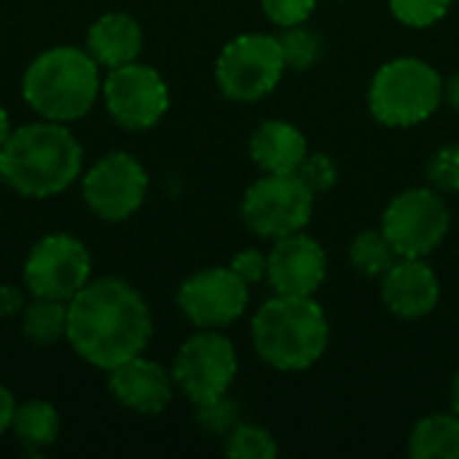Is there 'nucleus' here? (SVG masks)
<instances>
[{"label":"nucleus","mask_w":459,"mask_h":459,"mask_svg":"<svg viewBox=\"0 0 459 459\" xmlns=\"http://www.w3.org/2000/svg\"><path fill=\"white\" fill-rule=\"evenodd\" d=\"M153 336L148 301L126 280H89L67 301V342L89 366L110 371L143 355Z\"/></svg>","instance_id":"f257e3e1"},{"label":"nucleus","mask_w":459,"mask_h":459,"mask_svg":"<svg viewBox=\"0 0 459 459\" xmlns=\"http://www.w3.org/2000/svg\"><path fill=\"white\" fill-rule=\"evenodd\" d=\"M83 169V148L59 121L11 129L0 148V180L22 196L48 199L67 191Z\"/></svg>","instance_id":"f03ea898"},{"label":"nucleus","mask_w":459,"mask_h":459,"mask_svg":"<svg viewBox=\"0 0 459 459\" xmlns=\"http://www.w3.org/2000/svg\"><path fill=\"white\" fill-rule=\"evenodd\" d=\"M100 94V65L89 51L78 46L46 48L22 75L24 102L46 121H78L91 110Z\"/></svg>","instance_id":"7ed1b4c3"},{"label":"nucleus","mask_w":459,"mask_h":459,"mask_svg":"<svg viewBox=\"0 0 459 459\" xmlns=\"http://www.w3.org/2000/svg\"><path fill=\"white\" fill-rule=\"evenodd\" d=\"M331 342L325 309L312 296H274L253 317V347L264 363L280 371L315 366Z\"/></svg>","instance_id":"20e7f679"},{"label":"nucleus","mask_w":459,"mask_h":459,"mask_svg":"<svg viewBox=\"0 0 459 459\" xmlns=\"http://www.w3.org/2000/svg\"><path fill=\"white\" fill-rule=\"evenodd\" d=\"M444 100V81L433 65L417 56L385 62L368 89V110L385 126H417Z\"/></svg>","instance_id":"39448f33"},{"label":"nucleus","mask_w":459,"mask_h":459,"mask_svg":"<svg viewBox=\"0 0 459 459\" xmlns=\"http://www.w3.org/2000/svg\"><path fill=\"white\" fill-rule=\"evenodd\" d=\"M285 59L277 35L247 32L223 46L215 62V81L223 97L234 102H258L277 89Z\"/></svg>","instance_id":"423d86ee"},{"label":"nucleus","mask_w":459,"mask_h":459,"mask_svg":"<svg viewBox=\"0 0 459 459\" xmlns=\"http://www.w3.org/2000/svg\"><path fill=\"white\" fill-rule=\"evenodd\" d=\"M315 194L293 175H264L242 196V218L264 239H280L304 231L312 221Z\"/></svg>","instance_id":"0eeeda50"},{"label":"nucleus","mask_w":459,"mask_h":459,"mask_svg":"<svg viewBox=\"0 0 459 459\" xmlns=\"http://www.w3.org/2000/svg\"><path fill=\"white\" fill-rule=\"evenodd\" d=\"M449 207L438 188H409L390 199L382 215V231L401 258L430 255L449 234Z\"/></svg>","instance_id":"6e6552de"},{"label":"nucleus","mask_w":459,"mask_h":459,"mask_svg":"<svg viewBox=\"0 0 459 459\" xmlns=\"http://www.w3.org/2000/svg\"><path fill=\"white\" fill-rule=\"evenodd\" d=\"M237 368L239 363L234 344L223 333L204 328L186 339L178 350L172 363V379L175 387H180V393L194 406H199L226 395L234 385Z\"/></svg>","instance_id":"1a4fd4ad"},{"label":"nucleus","mask_w":459,"mask_h":459,"mask_svg":"<svg viewBox=\"0 0 459 459\" xmlns=\"http://www.w3.org/2000/svg\"><path fill=\"white\" fill-rule=\"evenodd\" d=\"M91 280V255L73 234H48L24 261V288L35 299L70 301Z\"/></svg>","instance_id":"9d476101"},{"label":"nucleus","mask_w":459,"mask_h":459,"mask_svg":"<svg viewBox=\"0 0 459 459\" xmlns=\"http://www.w3.org/2000/svg\"><path fill=\"white\" fill-rule=\"evenodd\" d=\"M102 97L110 118L129 129L143 132L156 126L169 108V89L159 70L137 59L113 67L102 81Z\"/></svg>","instance_id":"9b49d317"},{"label":"nucleus","mask_w":459,"mask_h":459,"mask_svg":"<svg viewBox=\"0 0 459 459\" xmlns=\"http://www.w3.org/2000/svg\"><path fill=\"white\" fill-rule=\"evenodd\" d=\"M148 196V172L126 151L97 159L83 175V202L102 221H126Z\"/></svg>","instance_id":"f8f14e48"},{"label":"nucleus","mask_w":459,"mask_h":459,"mask_svg":"<svg viewBox=\"0 0 459 459\" xmlns=\"http://www.w3.org/2000/svg\"><path fill=\"white\" fill-rule=\"evenodd\" d=\"M247 288L231 266H210L180 285L178 307L196 328H223L245 315L250 301Z\"/></svg>","instance_id":"ddd939ff"},{"label":"nucleus","mask_w":459,"mask_h":459,"mask_svg":"<svg viewBox=\"0 0 459 459\" xmlns=\"http://www.w3.org/2000/svg\"><path fill=\"white\" fill-rule=\"evenodd\" d=\"M269 255L266 280L280 296H315L325 282L328 261L317 239L304 231L274 239Z\"/></svg>","instance_id":"4468645a"},{"label":"nucleus","mask_w":459,"mask_h":459,"mask_svg":"<svg viewBox=\"0 0 459 459\" xmlns=\"http://www.w3.org/2000/svg\"><path fill=\"white\" fill-rule=\"evenodd\" d=\"M108 390L124 409L137 414H161L172 403L175 379L161 363L134 355L108 371Z\"/></svg>","instance_id":"2eb2a0df"},{"label":"nucleus","mask_w":459,"mask_h":459,"mask_svg":"<svg viewBox=\"0 0 459 459\" xmlns=\"http://www.w3.org/2000/svg\"><path fill=\"white\" fill-rule=\"evenodd\" d=\"M382 299L393 315L420 320L438 307L441 282L425 258H398L382 277Z\"/></svg>","instance_id":"dca6fc26"},{"label":"nucleus","mask_w":459,"mask_h":459,"mask_svg":"<svg viewBox=\"0 0 459 459\" xmlns=\"http://www.w3.org/2000/svg\"><path fill=\"white\" fill-rule=\"evenodd\" d=\"M86 51L100 67L108 70L129 65L143 51V27L134 16L124 11H110L89 27Z\"/></svg>","instance_id":"f3484780"},{"label":"nucleus","mask_w":459,"mask_h":459,"mask_svg":"<svg viewBox=\"0 0 459 459\" xmlns=\"http://www.w3.org/2000/svg\"><path fill=\"white\" fill-rule=\"evenodd\" d=\"M307 153V137L288 121H264L250 137V159L264 169V175H293Z\"/></svg>","instance_id":"a211bd4d"},{"label":"nucleus","mask_w":459,"mask_h":459,"mask_svg":"<svg viewBox=\"0 0 459 459\" xmlns=\"http://www.w3.org/2000/svg\"><path fill=\"white\" fill-rule=\"evenodd\" d=\"M414 459H459V414H430L420 420L409 438Z\"/></svg>","instance_id":"6ab92c4d"},{"label":"nucleus","mask_w":459,"mask_h":459,"mask_svg":"<svg viewBox=\"0 0 459 459\" xmlns=\"http://www.w3.org/2000/svg\"><path fill=\"white\" fill-rule=\"evenodd\" d=\"M13 433L19 444L30 452H43L48 449L56 436H59V414L48 401L32 398L16 406L13 414Z\"/></svg>","instance_id":"aec40b11"},{"label":"nucleus","mask_w":459,"mask_h":459,"mask_svg":"<svg viewBox=\"0 0 459 459\" xmlns=\"http://www.w3.org/2000/svg\"><path fill=\"white\" fill-rule=\"evenodd\" d=\"M22 315H24L22 320L24 336L38 347H48L62 336H67V301L32 296V301L24 307Z\"/></svg>","instance_id":"412c9836"},{"label":"nucleus","mask_w":459,"mask_h":459,"mask_svg":"<svg viewBox=\"0 0 459 459\" xmlns=\"http://www.w3.org/2000/svg\"><path fill=\"white\" fill-rule=\"evenodd\" d=\"M398 258L401 255L385 231H360L350 247V261L363 277H385Z\"/></svg>","instance_id":"4be33fe9"},{"label":"nucleus","mask_w":459,"mask_h":459,"mask_svg":"<svg viewBox=\"0 0 459 459\" xmlns=\"http://www.w3.org/2000/svg\"><path fill=\"white\" fill-rule=\"evenodd\" d=\"M285 67L290 70H307L317 62L323 51V40L315 30L296 24V27H282V35H277Z\"/></svg>","instance_id":"5701e85b"},{"label":"nucleus","mask_w":459,"mask_h":459,"mask_svg":"<svg viewBox=\"0 0 459 459\" xmlns=\"http://www.w3.org/2000/svg\"><path fill=\"white\" fill-rule=\"evenodd\" d=\"M226 455L231 459H274L277 441L261 425H237L226 436Z\"/></svg>","instance_id":"b1692460"},{"label":"nucleus","mask_w":459,"mask_h":459,"mask_svg":"<svg viewBox=\"0 0 459 459\" xmlns=\"http://www.w3.org/2000/svg\"><path fill=\"white\" fill-rule=\"evenodd\" d=\"M239 417H242V414H239V403L231 401L229 393L221 395V398H212V401L196 406V422H199L210 436H223V438H226V436L242 422Z\"/></svg>","instance_id":"393cba45"},{"label":"nucleus","mask_w":459,"mask_h":459,"mask_svg":"<svg viewBox=\"0 0 459 459\" xmlns=\"http://www.w3.org/2000/svg\"><path fill=\"white\" fill-rule=\"evenodd\" d=\"M452 0H390V11L398 22L409 27H430L446 16Z\"/></svg>","instance_id":"a878e982"},{"label":"nucleus","mask_w":459,"mask_h":459,"mask_svg":"<svg viewBox=\"0 0 459 459\" xmlns=\"http://www.w3.org/2000/svg\"><path fill=\"white\" fill-rule=\"evenodd\" d=\"M428 178L433 188L459 194V145H444L433 153L428 164Z\"/></svg>","instance_id":"bb28decb"},{"label":"nucleus","mask_w":459,"mask_h":459,"mask_svg":"<svg viewBox=\"0 0 459 459\" xmlns=\"http://www.w3.org/2000/svg\"><path fill=\"white\" fill-rule=\"evenodd\" d=\"M296 175L312 188V194H323L336 186V164L325 153H307Z\"/></svg>","instance_id":"cd10ccee"},{"label":"nucleus","mask_w":459,"mask_h":459,"mask_svg":"<svg viewBox=\"0 0 459 459\" xmlns=\"http://www.w3.org/2000/svg\"><path fill=\"white\" fill-rule=\"evenodd\" d=\"M315 5H317V0H261L266 19L277 27L304 24L312 16Z\"/></svg>","instance_id":"c85d7f7f"},{"label":"nucleus","mask_w":459,"mask_h":459,"mask_svg":"<svg viewBox=\"0 0 459 459\" xmlns=\"http://www.w3.org/2000/svg\"><path fill=\"white\" fill-rule=\"evenodd\" d=\"M247 285H255V282H264L266 280V272H269V255L261 253V250H242L231 258L229 264Z\"/></svg>","instance_id":"c756f323"},{"label":"nucleus","mask_w":459,"mask_h":459,"mask_svg":"<svg viewBox=\"0 0 459 459\" xmlns=\"http://www.w3.org/2000/svg\"><path fill=\"white\" fill-rule=\"evenodd\" d=\"M24 290H19L16 285H0V320L16 317L19 312H24Z\"/></svg>","instance_id":"7c9ffc66"},{"label":"nucleus","mask_w":459,"mask_h":459,"mask_svg":"<svg viewBox=\"0 0 459 459\" xmlns=\"http://www.w3.org/2000/svg\"><path fill=\"white\" fill-rule=\"evenodd\" d=\"M13 414H16V398L11 395L8 387L0 385V436L13 425Z\"/></svg>","instance_id":"2f4dec72"},{"label":"nucleus","mask_w":459,"mask_h":459,"mask_svg":"<svg viewBox=\"0 0 459 459\" xmlns=\"http://www.w3.org/2000/svg\"><path fill=\"white\" fill-rule=\"evenodd\" d=\"M444 97L449 100V105L455 108V110H459V73L446 83V89H444Z\"/></svg>","instance_id":"473e14b6"},{"label":"nucleus","mask_w":459,"mask_h":459,"mask_svg":"<svg viewBox=\"0 0 459 459\" xmlns=\"http://www.w3.org/2000/svg\"><path fill=\"white\" fill-rule=\"evenodd\" d=\"M8 134H11V118H8V110L0 105V148L8 140Z\"/></svg>","instance_id":"72a5a7b5"},{"label":"nucleus","mask_w":459,"mask_h":459,"mask_svg":"<svg viewBox=\"0 0 459 459\" xmlns=\"http://www.w3.org/2000/svg\"><path fill=\"white\" fill-rule=\"evenodd\" d=\"M452 411L459 414V371L457 377H455V382H452Z\"/></svg>","instance_id":"f704fd0d"}]
</instances>
